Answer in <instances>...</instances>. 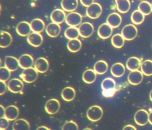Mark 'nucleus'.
I'll return each mask as SVG.
<instances>
[{"instance_id": "nucleus-13", "label": "nucleus", "mask_w": 152, "mask_h": 130, "mask_svg": "<svg viewBox=\"0 0 152 130\" xmlns=\"http://www.w3.org/2000/svg\"><path fill=\"white\" fill-rule=\"evenodd\" d=\"M129 83L132 85H138L143 81V74L140 70L131 71L128 77Z\"/></svg>"}, {"instance_id": "nucleus-24", "label": "nucleus", "mask_w": 152, "mask_h": 130, "mask_svg": "<svg viewBox=\"0 0 152 130\" xmlns=\"http://www.w3.org/2000/svg\"><path fill=\"white\" fill-rule=\"evenodd\" d=\"M76 96V92L73 88L70 86L65 87L63 89L61 93V96L64 100L71 102L74 99Z\"/></svg>"}, {"instance_id": "nucleus-42", "label": "nucleus", "mask_w": 152, "mask_h": 130, "mask_svg": "<svg viewBox=\"0 0 152 130\" xmlns=\"http://www.w3.org/2000/svg\"><path fill=\"white\" fill-rule=\"evenodd\" d=\"M81 3L85 7H88L94 3L93 0H81Z\"/></svg>"}, {"instance_id": "nucleus-9", "label": "nucleus", "mask_w": 152, "mask_h": 130, "mask_svg": "<svg viewBox=\"0 0 152 130\" xmlns=\"http://www.w3.org/2000/svg\"><path fill=\"white\" fill-rule=\"evenodd\" d=\"M24 84L20 79L13 78L8 84V90L13 93H19L23 91Z\"/></svg>"}, {"instance_id": "nucleus-43", "label": "nucleus", "mask_w": 152, "mask_h": 130, "mask_svg": "<svg viewBox=\"0 0 152 130\" xmlns=\"http://www.w3.org/2000/svg\"><path fill=\"white\" fill-rule=\"evenodd\" d=\"M123 130H137L136 127L132 125H128L124 127Z\"/></svg>"}, {"instance_id": "nucleus-40", "label": "nucleus", "mask_w": 152, "mask_h": 130, "mask_svg": "<svg viewBox=\"0 0 152 130\" xmlns=\"http://www.w3.org/2000/svg\"><path fill=\"white\" fill-rule=\"evenodd\" d=\"M9 120L6 117L1 118H0V128L6 129L9 126Z\"/></svg>"}, {"instance_id": "nucleus-20", "label": "nucleus", "mask_w": 152, "mask_h": 130, "mask_svg": "<svg viewBox=\"0 0 152 130\" xmlns=\"http://www.w3.org/2000/svg\"><path fill=\"white\" fill-rule=\"evenodd\" d=\"M5 66L10 71H15L19 67V61L13 56H7L5 58Z\"/></svg>"}, {"instance_id": "nucleus-29", "label": "nucleus", "mask_w": 152, "mask_h": 130, "mask_svg": "<svg viewBox=\"0 0 152 130\" xmlns=\"http://www.w3.org/2000/svg\"><path fill=\"white\" fill-rule=\"evenodd\" d=\"M115 3L117 10L121 13H127L130 9V2L129 0H116Z\"/></svg>"}, {"instance_id": "nucleus-28", "label": "nucleus", "mask_w": 152, "mask_h": 130, "mask_svg": "<svg viewBox=\"0 0 152 130\" xmlns=\"http://www.w3.org/2000/svg\"><path fill=\"white\" fill-rule=\"evenodd\" d=\"M116 83L113 78L107 77L104 79L101 83V87L103 91L108 92L113 91L115 88Z\"/></svg>"}, {"instance_id": "nucleus-49", "label": "nucleus", "mask_w": 152, "mask_h": 130, "mask_svg": "<svg viewBox=\"0 0 152 130\" xmlns=\"http://www.w3.org/2000/svg\"><path fill=\"white\" fill-rule=\"evenodd\" d=\"M0 130H6V129H1V128H0Z\"/></svg>"}, {"instance_id": "nucleus-8", "label": "nucleus", "mask_w": 152, "mask_h": 130, "mask_svg": "<svg viewBox=\"0 0 152 130\" xmlns=\"http://www.w3.org/2000/svg\"><path fill=\"white\" fill-rule=\"evenodd\" d=\"M60 108V102L57 99H52L49 100L45 105V110L50 115L56 114L58 112Z\"/></svg>"}, {"instance_id": "nucleus-50", "label": "nucleus", "mask_w": 152, "mask_h": 130, "mask_svg": "<svg viewBox=\"0 0 152 130\" xmlns=\"http://www.w3.org/2000/svg\"><path fill=\"white\" fill-rule=\"evenodd\" d=\"M151 8H152V3L151 4Z\"/></svg>"}, {"instance_id": "nucleus-23", "label": "nucleus", "mask_w": 152, "mask_h": 130, "mask_svg": "<svg viewBox=\"0 0 152 130\" xmlns=\"http://www.w3.org/2000/svg\"><path fill=\"white\" fill-rule=\"evenodd\" d=\"M126 65V67L130 71L137 70L141 66V61L137 57H131L127 60Z\"/></svg>"}, {"instance_id": "nucleus-1", "label": "nucleus", "mask_w": 152, "mask_h": 130, "mask_svg": "<svg viewBox=\"0 0 152 130\" xmlns=\"http://www.w3.org/2000/svg\"><path fill=\"white\" fill-rule=\"evenodd\" d=\"M103 115V109L101 107L97 105L91 106L87 110V117L91 122H96L99 121Z\"/></svg>"}, {"instance_id": "nucleus-10", "label": "nucleus", "mask_w": 152, "mask_h": 130, "mask_svg": "<svg viewBox=\"0 0 152 130\" xmlns=\"http://www.w3.org/2000/svg\"><path fill=\"white\" fill-rule=\"evenodd\" d=\"M27 42L29 44L35 47L41 46L43 42L42 36L39 33H31L27 37Z\"/></svg>"}, {"instance_id": "nucleus-17", "label": "nucleus", "mask_w": 152, "mask_h": 130, "mask_svg": "<svg viewBox=\"0 0 152 130\" xmlns=\"http://www.w3.org/2000/svg\"><path fill=\"white\" fill-rule=\"evenodd\" d=\"M122 22V18L119 13L113 12L108 15L107 19V23L112 28L118 27Z\"/></svg>"}, {"instance_id": "nucleus-21", "label": "nucleus", "mask_w": 152, "mask_h": 130, "mask_svg": "<svg viewBox=\"0 0 152 130\" xmlns=\"http://www.w3.org/2000/svg\"><path fill=\"white\" fill-rule=\"evenodd\" d=\"M78 1L77 0H63L61 4L64 11L68 12H72L78 7Z\"/></svg>"}, {"instance_id": "nucleus-34", "label": "nucleus", "mask_w": 152, "mask_h": 130, "mask_svg": "<svg viewBox=\"0 0 152 130\" xmlns=\"http://www.w3.org/2000/svg\"><path fill=\"white\" fill-rule=\"evenodd\" d=\"M141 71L147 76L152 75V60H146L143 61L141 65Z\"/></svg>"}, {"instance_id": "nucleus-33", "label": "nucleus", "mask_w": 152, "mask_h": 130, "mask_svg": "<svg viewBox=\"0 0 152 130\" xmlns=\"http://www.w3.org/2000/svg\"><path fill=\"white\" fill-rule=\"evenodd\" d=\"M65 37L69 40L78 39L80 36L79 28L75 27H70L64 32Z\"/></svg>"}, {"instance_id": "nucleus-11", "label": "nucleus", "mask_w": 152, "mask_h": 130, "mask_svg": "<svg viewBox=\"0 0 152 130\" xmlns=\"http://www.w3.org/2000/svg\"><path fill=\"white\" fill-rule=\"evenodd\" d=\"M65 12L61 9L54 10L50 14V19L52 22L58 24L63 23L66 18Z\"/></svg>"}, {"instance_id": "nucleus-6", "label": "nucleus", "mask_w": 152, "mask_h": 130, "mask_svg": "<svg viewBox=\"0 0 152 130\" xmlns=\"http://www.w3.org/2000/svg\"><path fill=\"white\" fill-rule=\"evenodd\" d=\"M80 35L83 38H88L93 34L94 28L93 25L89 22L83 23L79 27Z\"/></svg>"}, {"instance_id": "nucleus-18", "label": "nucleus", "mask_w": 152, "mask_h": 130, "mask_svg": "<svg viewBox=\"0 0 152 130\" xmlns=\"http://www.w3.org/2000/svg\"><path fill=\"white\" fill-rule=\"evenodd\" d=\"M49 67V63L47 59L39 58L36 60L34 63V68L40 73L47 72Z\"/></svg>"}, {"instance_id": "nucleus-45", "label": "nucleus", "mask_w": 152, "mask_h": 130, "mask_svg": "<svg viewBox=\"0 0 152 130\" xmlns=\"http://www.w3.org/2000/svg\"><path fill=\"white\" fill-rule=\"evenodd\" d=\"M36 130H50V129L46 126H41L38 127Z\"/></svg>"}, {"instance_id": "nucleus-32", "label": "nucleus", "mask_w": 152, "mask_h": 130, "mask_svg": "<svg viewBox=\"0 0 152 130\" xmlns=\"http://www.w3.org/2000/svg\"><path fill=\"white\" fill-rule=\"evenodd\" d=\"M67 47L68 50L71 52H77L81 48V42L78 39L70 40L67 43Z\"/></svg>"}, {"instance_id": "nucleus-14", "label": "nucleus", "mask_w": 152, "mask_h": 130, "mask_svg": "<svg viewBox=\"0 0 152 130\" xmlns=\"http://www.w3.org/2000/svg\"><path fill=\"white\" fill-rule=\"evenodd\" d=\"M19 66L23 69H27L32 67L34 64V58L30 54L22 55L18 59Z\"/></svg>"}, {"instance_id": "nucleus-22", "label": "nucleus", "mask_w": 152, "mask_h": 130, "mask_svg": "<svg viewBox=\"0 0 152 130\" xmlns=\"http://www.w3.org/2000/svg\"><path fill=\"white\" fill-rule=\"evenodd\" d=\"M0 35V47L2 48H7L11 44L13 38L10 34L6 31H1Z\"/></svg>"}, {"instance_id": "nucleus-2", "label": "nucleus", "mask_w": 152, "mask_h": 130, "mask_svg": "<svg viewBox=\"0 0 152 130\" xmlns=\"http://www.w3.org/2000/svg\"><path fill=\"white\" fill-rule=\"evenodd\" d=\"M38 75L37 70L34 68L31 67L24 69L20 75V77L26 83H31L37 80Z\"/></svg>"}, {"instance_id": "nucleus-12", "label": "nucleus", "mask_w": 152, "mask_h": 130, "mask_svg": "<svg viewBox=\"0 0 152 130\" xmlns=\"http://www.w3.org/2000/svg\"><path fill=\"white\" fill-rule=\"evenodd\" d=\"M113 29L107 23H103L98 29V35L101 39L109 38L113 34Z\"/></svg>"}, {"instance_id": "nucleus-3", "label": "nucleus", "mask_w": 152, "mask_h": 130, "mask_svg": "<svg viewBox=\"0 0 152 130\" xmlns=\"http://www.w3.org/2000/svg\"><path fill=\"white\" fill-rule=\"evenodd\" d=\"M138 34L137 28L132 24L126 25L123 28L121 35L124 40L131 41L137 37Z\"/></svg>"}, {"instance_id": "nucleus-39", "label": "nucleus", "mask_w": 152, "mask_h": 130, "mask_svg": "<svg viewBox=\"0 0 152 130\" xmlns=\"http://www.w3.org/2000/svg\"><path fill=\"white\" fill-rule=\"evenodd\" d=\"M62 130H79L78 125L72 120L66 122L62 127Z\"/></svg>"}, {"instance_id": "nucleus-26", "label": "nucleus", "mask_w": 152, "mask_h": 130, "mask_svg": "<svg viewBox=\"0 0 152 130\" xmlns=\"http://www.w3.org/2000/svg\"><path fill=\"white\" fill-rule=\"evenodd\" d=\"M32 31L34 33H40L44 30L45 24L44 21L41 19H34L30 23Z\"/></svg>"}, {"instance_id": "nucleus-44", "label": "nucleus", "mask_w": 152, "mask_h": 130, "mask_svg": "<svg viewBox=\"0 0 152 130\" xmlns=\"http://www.w3.org/2000/svg\"><path fill=\"white\" fill-rule=\"evenodd\" d=\"M1 108H0V115H1V118L4 117H5V109L4 107L2 105L0 106Z\"/></svg>"}, {"instance_id": "nucleus-16", "label": "nucleus", "mask_w": 152, "mask_h": 130, "mask_svg": "<svg viewBox=\"0 0 152 130\" xmlns=\"http://www.w3.org/2000/svg\"><path fill=\"white\" fill-rule=\"evenodd\" d=\"M19 115V109L16 106L10 105L5 109V117L9 121H14L18 118Z\"/></svg>"}, {"instance_id": "nucleus-35", "label": "nucleus", "mask_w": 152, "mask_h": 130, "mask_svg": "<svg viewBox=\"0 0 152 130\" xmlns=\"http://www.w3.org/2000/svg\"><path fill=\"white\" fill-rule=\"evenodd\" d=\"M124 40L121 34H117L113 36L111 39V42L114 47L117 49H120L124 45Z\"/></svg>"}, {"instance_id": "nucleus-19", "label": "nucleus", "mask_w": 152, "mask_h": 130, "mask_svg": "<svg viewBox=\"0 0 152 130\" xmlns=\"http://www.w3.org/2000/svg\"><path fill=\"white\" fill-rule=\"evenodd\" d=\"M46 31L49 36L51 37H56L58 36L61 33V27L59 24L52 22L47 26Z\"/></svg>"}, {"instance_id": "nucleus-27", "label": "nucleus", "mask_w": 152, "mask_h": 130, "mask_svg": "<svg viewBox=\"0 0 152 130\" xmlns=\"http://www.w3.org/2000/svg\"><path fill=\"white\" fill-rule=\"evenodd\" d=\"M30 123L24 118L16 120L13 125V130H30Z\"/></svg>"}, {"instance_id": "nucleus-15", "label": "nucleus", "mask_w": 152, "mask_h": 130, "mask_svg": "<svg viewBox=\"0 0 152 130\" xmlns=\"http://www.w3.org/2000/svg\"><path fill=\"white\" fill-rule=\"evenodd\" d=\"M31 31L30 23L26 21L20 22L16 27L17 33L21 36H29L31 34Z\"/></svg>"}, {"instance_id": "nucleus-37", "label": "nucleus", "mask_w": 152, "mask_h": 130, "mask_svg": "<svg viewBox=\"0 0 152 130\" xmlns=\"http://www.w3.org/2000/svg\"><path fill=\"white\" fill-rule=\"evenodd\" d=\"M138 9L145 16L149 15L152 12L151 4L146 1L141 2L139 4Z\"/></svg>"}, {"instance_id": "nucleus-48", "label": "nucleus", "mask_w": 152, "mask_h": 130, "mask_svg": "<svg viewBox=\"0 0 152 130\" xmlns=\"http://www.w3.org/2000/svg\"><path fill=\"white\" fill-rule=\"evenodd\" d=\"M83 130H92V129H91V128H85V129H83Z\"/></svg>"}, {"instance_id": "nucleus-47", "label": "nucleus", "mask_w": 152, "mask_h": 130, "mask_svg": "<svg viewBox=\"0 0 152 130\" xmlns=\"http://www.w3.org/2000/svg\"><path fill=\"white\" fill-rule=\"evenodd\" d=\"M149 97H150V100L152 102V90L150 92V94H149Z\"/></svg>"}, {"instance_id": "nucleus-46", "label": "nucleus", "mask_w": 152, "mask_h": 130, "mask_svg": "<svg viewBox=\"0 0 152 130\" xmlns=\"http://www.w3.org/2000/svg\"><path fill=\"white\" fill-rule=\"evenodd\" d=\"M148 122L150 124L152 125V111L149 114L148 116Z\"/></svg>"}, {"instance_id": "nucleus-38", "label": "nucleus", "mask_w": 152, "mask_h": 130, "mask_svg": "<svg viewBox=\"0 0 152 130\" xmlns=\"http://www.w3.org/2000/svg\"><path fill=\"white\" fill-rule=\"evenodd\" d=\"M11 76V71L6 67H1L0 68V81L6 82Z\"/></svg>"}, {"instance_id": "nucleus-25", "label": "nucleus", "mask_w": 152, "mask_h": 130, "mask_svg": "<svg viewBox=\"0 0 152 130\" xmlns=\"http://www.w3.org/2000/svg\"><path fill=\"white\" fill-rule=\"evenodd\" d=\"M125 72V66L122 63L120 62L114 64L111 68V74L115 77H121L123 76Z\"/></svg>"}, {"instance_id": "nucleus-30", "label": "nucleus", "mask_w": 152, "mask_h": 130, "mask_svg": "<svg viewBox=\"0 0 152 130\" xmlns=\"http://www.w3.org/2000/svg\"><path fill=\"white\" fill-rule=\"evenodd\" d=\"M108 65L106 61L100 60L95 63L94 70L97 74H105L108 70Z\"/></svg>"}, {"instance_id": "nucleus-41", "label": "nucleus", "mask_w": 152, "mask_h": 130, "mask_svg": "<svg viewBox=\"0 0 152 130\" xmlns=\"http://www.w3.org/2000/svg\"><path fill=\"white\" fill-rule=\"evenodd\" d=\"M7 90V85L5 82L0 81V95H2L5 93Z\"/></svg>"}, {"instance_id": "nucleus-7", "label": "nucleus", "mask_w": 152, "mask_h": 130, "mask_svg": "<svg viewBox=\"0 0 152 130\" xmlns=\"http://www.w3.org/2000/svg\"><path fill=\"white\" fill-rule=\"evenodd\" d=\"M149 114L148 112L144 109L138 110L134 115L135 123L140 126H143L146 124L148 122Z\"/></svg>"}, {"instance_id": "nucleus-36", "label": "nucleus", "mask_w": 152, "mask_h": 130, "mask_svg": "<svg viewBox=\"0 0 152 130\" xmlns=\"http://www.w3.org/2000/svg\"><path fill=\"white\" fill-rule=\"evenodd\" d=\"M131 19L133 24L137 25H140L144 21L145 15L138 10H136L132 14Z\"/></svg>"}, {"instance_id": "nucleus-4", "label": "nucleus", "mask_w": 152, "mask_h": 130, "mask_svg": "<svg viewBox=\"0 0 152 130\" xmlns=\"http://www.w3.org/2000/svg\"><path fill=\"white\" fill-rule=\"evenodd\" d=\"M102 13V7L99 4L94 2L86 10V14L88 17L92 19L98 18Z\"/></svg>"}, {"instance_id": "nucleus-5", "label": "nucleus", "mask_w": 152, "mask_h": 130, "mask_svg": "<svg viewBox=\"0 0 152 130\" xmlns=\"http://www.w3.org/2000/svg\"><path fill=\"white\" fill-rule=\"evenodd\" d=\"M82 16L77 12H72L66 16L65 22L70 27H76L81 24Z\"/></svg>"}, {"instance_id": "nucleus-31", "label": "nucleus", "mask_w": 152, "mask_h": 130, "mask_svg": "<svg viewBox=\"0 0 152 130\" xmlns=\"http://www.w3.org/2000/svg\"><path fill=\"white\" fill-rule=\"evenodd\" d=\"M96 74L94 69H87L83 73V80L86 83H92L96 79Z\"/></svg>"}]
</instances>
